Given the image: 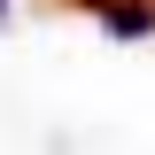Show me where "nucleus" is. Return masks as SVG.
I'll return each mask as SVG.
<instances>
[{
    "label": "nucleus",
    "instance_id": "nucleus-2",
    "mask_svg": "<svg viewBox=\"0 0 155 155\" xmlns=\"http://www.w3.org/2000/svg\"><path fill=\"white\" fill-rule=\"evenodd\" d=\"M0 16H8V0H0Z\"/></svg>",
    "mask_w": 155,
    "mask_h": 155
},
{
    "label": "nucleus",
    "instance_id": "nucleus-1",
    "mask_svg": "<svg viewBox=\"0 0 155 155\" xmlns=\"http://www.w3.org/2000/svg\"><path fill=\"white\" fill-rule=\"evenodd\" d=\"M85 8H93L116 39H147V31H155V8H124V0H85Z\"/></svg>",
    "mask_w": 155,
    "mask_h": 155
}]
</instances>
